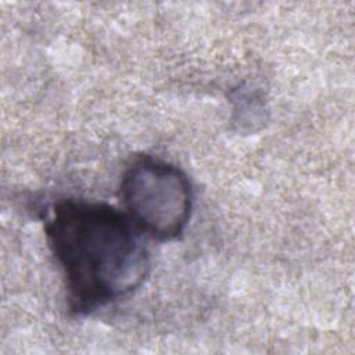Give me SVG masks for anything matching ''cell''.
<instances>
[{"label":"cell","mask_w":355,"mask_h":355,"mask_svg":"<svg viewBox=\"0 0 355 355\" xmlns=\"http://www.w3.org/2000/svg\"><path fill=\"white\" fill-rule=\"evenodd\" d=\"M44 234L62 273L72 315H90L128 297L150 275V252L141 233L108 202L58 200L46 218Z\"/></svg>","instance_id":"cell-1"},{"label":"cell","mask_w":355,"mask_h":355,"mask_svg":"<svg viewBox=\"0 0 355 355\" xmlns=\"http://www.w3.org/2000/svg\"><path fill=\"white\" fill-rule=\"evenodd\" d=\"M118 198L122 211L140 233L158 241L183 234L193 211V186L175 164L143 154L122 172Z\"/></svg>","instance_id":"cell-2"}]
</instances>
